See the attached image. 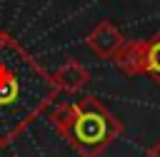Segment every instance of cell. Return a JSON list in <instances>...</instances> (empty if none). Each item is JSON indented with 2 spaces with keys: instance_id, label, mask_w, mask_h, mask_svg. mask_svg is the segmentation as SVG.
I'll list each match as a JSON object with an SVG mask.
<instances>
[{
  "instance_id": "5b68a950",
  "label": "cell",
  "mask_w": 160,
  "mask_h": 157,
  "mask_svg": "<svg viewBox=\"0 0 160 157\" xmlns=\"http://www.w3.org/2000/svg\"><path fill=\"white\" fill-rule=\"evenodd\" d=\"M52 80L58 85V90L72 95V92H80L88 82H90V72L82 62L78 60H65L55 72H52Z\"/></svg>"
},
{
  "instance_id": "ba28073f",
  "label": "cell",
  "mask_w": 160,
  "mask_h": 157,
  "mask_svg": "<svg viewBox=\"0 0 160 157\" xmlns=\"http://www.w3.org/2000/svg\"><path fill=\"white\" fill-rule=\"evenodd\" d=\"M8 37H10V35H8V32H2V30H0V45H2V42H5V40H8Z\"/></svg>"
},
{
  "instance_id": "3957f363",
  "label": "cell",
  "mask_w": 160,
  "mask_h": 157,
  "mask_svg": "<svg viewBox=\"0 0 160 157\" xmlns=\"http://www.w3.org/2000/svg\"><path fill=\"white\" fill-rule=\"evenodd\" d=\"M125 42L122 32L110 22V20H100L85 37V45L100 57V60H112V55L120 50V45Z\"/></svg>"
},
{
  "instance_id": "52a82bcc",
  "label": "cell",
  "mask_w": 160,
  "mask_h": 157,
  "mask_svg": "<svg viewBox=\"0 0 160 157\" xmlns=\"http://www.w3.org/2000/svg\"><path fill=\"white\" fill-rule=\"evenodd\" d=\"M148 157H160V140L148 147Z\"/></svg>"
},
{
  "instance_id": "7a4b0ae2",
  "label": "cell",
  "mask_w": 160,
  "mask_h": 157,
  "mask_svg": "<svg viewBox=\"0 0 160 157\" xmlns=\"http://www.w3.org/2000/svg\"><path fill=\"white\" fill-rule=\"evenodd\" d=\"M48 120L82 157H98L122 135V122L92 95L52 107Z\"/></svg>"
},
{
  "instance_id": "8992f818",
  "label": "cell",
  "mask_w": 160,
  "mask_h": 157,
  "mask_svg": "<svg viewBox=\"0 0 160 157\" xmlns=\"http://www.w3.org/2000/svg\"><path fill=\"white\" fill-rule=\"evenodd\" d=\"M145 75L155 85H160V30L145 45Z\"/></svg>"
},
{
  "instance_id": "9c48e42d",
  "label": "cell",
  "mask_w": 160,
  "mask_h": 157,
  "mask_svg": "<svg viewBox=\"0 0 160 157\" xmlns=\"http://www.w3.org/2000/svg\"><path fill=\"white\" fill-rule=\"evenodd\" d=\"M15 157H20V155H15Z\"/></svg>"
},
{
  "instance_id": "277c9868",
  "label": "cell",
  "mask_w": 160,
  "mask_h": 157,
  "mask_svg": "<svg viewBox=\"0 0 160 157\" xmlns=\"http://www.w3.org/2000/svg\"><path fill=\"white\" fill-rule=\"evenodd\" d=\"M145 45L148 40H125L120 50L112 55V65L128 77L145 75Z\"/></svg>"
},
{
  "instance_id": "6da1fadb",
  "label": "cell",
  "mask_w": 160,
  "mask_h": 157,
  "mask_svg": "<svg viewBox=\"0 0 160 157\" xmlns=\"http://www.w3.org/2000/svg\"><path fill=\"white\" fill-rule=\"evenodd\" d=\"M52 75L12 37L0 45V147H10L58 97Z\"/></svg>"
}]
</instances>
